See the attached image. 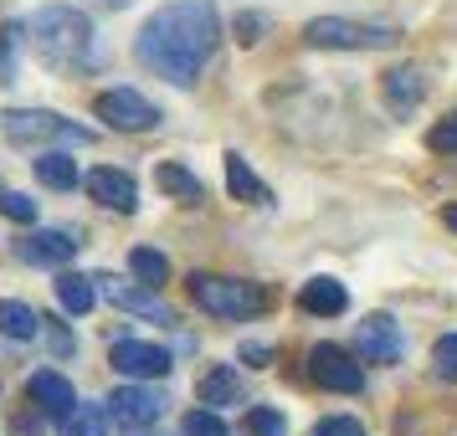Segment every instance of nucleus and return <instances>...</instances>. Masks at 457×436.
<instances>
[{
  "instance_id": "f257e3e1",
  "label": "nucleus",
  "mask_w": 457,
  "mask_h": 436,
  "mask_svg": "<svg viewBox=\"0 0 457 436\" xmlns=\"http://www.w3.org/2000/svg\"><path fill=\"white\" fill-rule=\"evenodd\" d=\"M216 42H221V21H216V5L211 0H170V5H160L139 26L134 57L154 78H165L175 87H190L206 72Z\"/></svg>"
},
{
  "instance_id": "f03ea898",
  "label": "nucleus",
  "mask_w": 457,
  "mask_h": 436,
  "mask_svg": "<svg viewBox=\"0 0 457 436\" xmlns=\"http://www.w3.org/2000/svg\"><path fill=\"white\" fill-rule=\"evenodd\" d=\"M26 42L42 57L46 67L57 72H83V67L98 62V37H93V21L72 5H42L31 21H26Z\"/></svg>"
},
{
  "instance_id": "7ed1b4c3",
  "label": "nucleus",
  "mask_w": 457,
  "mask_h": 436,
  "mask_svg": "<svg viewBox=\"0 0 457 436\" xmlns=\"http://www.w3.org/2000/svg\"><path fill=\"white\" fill-rule=\"evenodd\" d=\"M190 303L206 308L211 318H257L268 313L272 292L262 283H242V277H216V272H190Z\"/></svg>"
},
{
  "instance_id": "20e7f679",
  "label": "nucleus",
  "mask_w": 457,
  "mask_h": 436,
  "mask_svg": "<svg viewBox=\"0 0 457 436\" xmlns=\"http://www.w3.org/2000/svg\"><path fill=\"white\" fill-rule=\"evenodd\" d=\"M303 42L319 46V52H391L401 42L395 26L380 21H350V16H319V21L303 26Z\"/></svg>"
},
{
  "instance_id": "39448f33",
  "label": "nucleus",
  "mask_w": 457,
  "mask_h": 436,
  "mask_svg": "<svg viewBox=\"0 0 457 436\" xmlns=\"http://www.w3.org/2000/svg\"><path fill=\"white\" fill-rule=\"evenodd\" d=\"M0 134L11 144H93V128L72 124L52 108H5L0 113Z\"/></svg>"
},
{
  "instance_id": "423d86ee",
  "label": "nucleus",
  "mask_w": 457,
  "mask_h": 436,
  "mask_svg": "<svg viewBox=\"0 0 457 436\" xmlns=\"http://www.w3.org/2000/svg\"><path fill=\"white\" fill-rule=\"evenodd\" d=\"M93 113L108 128H119V134H149V128L160 124V108L149 103L145 93H134V87H108V93H98L93 98Z\"/></svg>"
},
{
  "instance_id": "0eeeda50",
  "label": "nucleus",
  "mask_w": 457,
  "mask_h": 436,
  "mask_svg": "<svg viewBox=\"0 0 457 436\" xmlns=\"http://www.w3.org/2000/svg\"><path fill=\"white\" fill-rule=\"evenodd\" d=\"M309 374H313V385H324V391H334V395L365 391V370H360V359L345 354L339 344H313L309 350Z\"/></svg>"
},
{
  "instance_id": "6e6552de",
  "label": "nucleus",
  "mask_w": 457,
  "mask_h": 436,
  "mask_svg": "<svg viewBox=\"0 0 457 436\" xmlns=\"http://www.w3.org/2000/svg\"><path fill=\"white\" fill-rule=\"evenodd\" d=\"M108 411H113V421H119V426H129V432H145V426H154V421L165 415V395L149 391V385H119V391L108 395Z\"/></svg>"
},
{
  "instance_id": "1a4fd4ad",
  "label": "nucleus",
  "mask_w": 457,
  "mask_h": 436,
  "mask_svg": "<svg viewBox=\"0 0 457 436\" xmlns=\"http://www.w3.org/2000/svg\"><path fill=\"white\" fill-rule=\"evenodd\" d=\"M108 359H113V370L129 374V380H165L170 374V350L149 344V339H119V344L108 350Z\"/></svg>"
},
{
  "instance_id": "9d476101",
  "label": "nucleus",
  "mask_w": 457,
  "mask_h": 436,
  "mask_svg": "<svg viewBox=\"0 0 457 436\" xmlns=\"http://www.w3.org/2000/svg\"><path fill=\"white\" fill-rule=\"evenodd\" d=\"M354 350H360L365 365H395L401 359V324L391 313H370L354 333Z\"/></svg>"
},
{
  "instance_id": "9b49d317",
  "label": "nucleus",
  "mask_w": 457,
  "mask_h": 436,
  "mask_svg": "<svg viewBox=\"0 0 457 436\" xmlns=\"http://www.w3.org/2000/svg\"><path fill=\"white\" fill-rule=\"evenodd\" d=\"M83 185H87V195H93L98 206L119 210V216H134V210H139V185H134V175H124V169H113V165L87 169Z\"/></svg>"
},
{
  "instance_id": "f8f14e48",
  "label": "nucleus",
  "mask_w": 457,
  "mask_h": 436,
  "mask_svg": "<svg viewBox=\"0 0 457 436\" xmlns=\"http://www.w3.org/2000/svg\"><path fill=\"white\" fill-rule=\"evenodd\" d=\"M26 400H31L42 415H57V421H67V415L78 411V391H72V380L57 374V370L31 374V380H26Z\"/></svg>"
},
{
  "instance_id": "ddd939ff",
  "label": "nucleus",
  "mask_w": 457,
  "mask_h": 436,
  "mask_svg": "<svg viewBox=\"0 0 457 436\" xmlns=\"http://www.w3.org/2000/svg\"><path fill=\"white\" fill-rule=\"evenodd\" d=\"M11 251H16L21 262H31V267H67L72 251H78V242H72L67 231H26V236H16Z\"/></svg>"
},
{
  "instance_id": "4468645a",
  "label": "nucleus",
  "mask_w": 457,
  "mask_h": 436,
  "mask_svg": "<svg viewBox=\"0 0 457 436\" xmlns=\"http://www.w3.org/2000/svg\"><path fill=\"white\" fill-rule=\"evenodd\" d=\"M98 283H104V298L113 303V308H129V313H145V318H160V324H175V313L154 298L160 288H145V283L134 288V283H119V277H98Z\"/></svg>"
},
{
  "instance_id": "2eb2a0df",
  "label": "nucleus",
  "mask_w": 457,
  "mask_h": 436,
  "mask_svg": "<svg viewBox=\"0 0 457 436\" xmlns=\"http://www.w3.org/2000/svg\"><path fill=\"white\" fill-rule=\"evenodd\" d=\"M380 87H386V108H391V113H401V119H406L421 98H427V83H421V72H416V67H395V72H386V78H380Z\"/></svg>"
},
{
  "instance_id": "dca6fc26",
  "label": "nucleus",
  "mask_w": 457,
  "mask_h": 436,
  "mask_svg": "<svg viewBox=\"0 0 457 436\" xmlns=\"http://www.w3.org/2000/svg\"><path fill=\"white\" fill-rule=\"evenodd\" d=\"M195 395H201V406H237L242 400V374H237V365H211L206 374H201V385H195Z\"/></svg>"
},
{
  "instance_id": "f3484780",
  "label": "nucleus",
  "mask_w": 457,
  "mask_h": 436,
  "mask_svg": "<svg viewBox=\"0 0 457 436\" xmlns=\"http://www.w3.org/2000/svg\"><path fill=\"white\" fill-rule=\"evenodd\" d=\"M298 303H303V313L334 318V313H345V308H350V292H345V283H334V277H313V283H303Z\"/></svg>"
},
{
  "instance_id": "a211bd4d",
  "label": "nucleus",
  "mask_w": 457,
  "mask_h": 436,
  "mask_svg": "<svg viewBox=\"0 0 457 436\" xmlns=\"http://www.w3.org/2000/svg\"><path fill=\"white\" fill-rule=\"evenodd\" d=\"M154 185L165 190L170 201H180V206H201V201H206V185H201L186 165H175V160H165V165L154 169Z\"/></svg>"
},
{
  "instance_id": "6ab92c4d",
  "label": "nucleus",
  "mask_w": 457,
  "mask_h": 436,
  "mask_svg": "<svg viewBox=\"0 0 457 436\" xmlns=\"http://www.w3.org/2000/svg\"><path fill=\"white\" fill-rule=\"evenodd\" d=\"M31 169H37V180H42L46 190H72L83 175H78V160L72 154H62V149H46V154H37L31 160Z\"/></svg>"
},
{
  "instance_id": "aec40b11",
  "label": "nucleus",
  "mask_w": 457,
  "mask_h": 436,
  "mask_svg": "<svg viewBox=\"0 0 457 436\" xmlns=\"http://www.w3.org/2000/svg\"><path fill=\"white\" fill-rule=\"evenodd\" d=\"M227 190L237 195V201H247V206H272V190L252 175L242 154H227Z\"/></svg>"
},
{
  "instance_id": "412c9836",
  "label": "nucleus",
  "mask_w": 457,
  "mask_h": 436,
  "mask_svg": "<svg viewBox=\"0 0 457 436\" xmlns=\"http://www.w3.org/2000/svg\"><path fill=\"white\" fill-rule=\"evenodd\" d=\"M98 277H83V272H62L57 277V303H62V313H93V303H98V288H93Z\"/></svg>"
},
{
  "instance_id": "4be33fe9",
  "label": "nucleus",
  "mask_w": 457,
  "mask_h": 436,
  "mask_svg": "<svg viewBox=\"0 0 457 436\" xmlns=\"http://www.w3.org/2000/svg\"><path fill=\"white\" fill-rule=\"evenodd\" d=\"M42 313L31 308V303H16V298H0V333L5 339H37L42 333Z\"/></svg>"
},
{
  "instance_id": "5701e85b",
  "label": "nucleus",
  "mask_w": 457,
  "mask_h": 436,
  "mask_svg": "<svg viewBox=\"0 0 457 436\" xmlns=\"http://www.w3.org/2000/svg\"><path fill=\"white\" fill-rule=\"evenodd\" d=\"M129 272H134L145 288H165L170 283V257L165 251H154V247H134L129 251Z\"/></svg>"
},
{
  "instance_id": "b1692460",
  "label": "nucleus",
  "mask_w": 457,
  "mask_h": 436,
  "mask_svg": "<svg viewBox=\"0 0 457 436\" xmlns=\"http://www.w3.org/2000/svg\"><path fill=\"white\" fill-rule=\"evenodd\" d=\"M62 436H108V411L104 406H83V400H78V411L62 421Z\"/></svg>"
},
{
  "instance_id": "393cba45",
  "label": "nucleus",
  "mask_w": 457,
  "mask_h": 436,
  "mask_svg": "<svg viewBox=\"0 0 457 436\" xmlns=\"http://www.w3.org/2000/svg\"><path fill=\"white\" fill-rule=\"evenodd\" d=\"M247 432L252 436H288V421L272 411V406H252L247 411Z\"/></svg>"
},
{
  "instance_id": "a878e982",
  "label": "nucleus",
  "mask_w": 457,
  "mask_h": 436,
  "mask_svg": "<svg viewBox=\"0 0 457 436\" xmlns=\"http://www.w3.org/2000/svg\"><path fill=\"white\" fill-rule=\"evenodd\" d=\"M0 216H11V221H37V201L31 195H21V190H5L0 185Z\"/></svg>"
},
{
  "instance_id": "bb28decb",
  "label": "nucleus",
  "mask_w": 457,
  "mask_h": 436,
  "mask_svg": "<svg viewBox=\"0 0 457 436\" xmlns=\"http://www.w3.org/2000/svg\"><path fill=\"white\" fill-rule=\"evenodd\" d=\"M432 365L442 380H457V333H442L432 344Z\"/></svg>"
},
{
  "instance_id": "cd10ccee",
  "label": "nucleus",
  "mask_w": 457,
  "mask_h": 436,
  "mask_svg": "<svg viewBox=\"0 0 457 436\" xmlns=\"http://www.w3.org/2000/svg\"><path fill=\"white\" fill-rule=\"evenodd\" d=\"M180 432H186V436H227V421H221V415L206 406V411H190Z\"/></svg>"
},
{
  "instance_id": "c85d7f7f",
  "label": "nucleus",
  "mask_w": 457,
  "mask_h": 436,
  "mask_svg": "<svg viewBox=\"0 0 457 436\" xmlns=\"http://www.w3.org/2000/svg\"><path fill=\"white\" fill-rule=\"evenodd\" d=\"M262 31H268V16H257V11H242V16H237V42L242 46H257Z\"/></svg>"
},
{
  "instance_id": "c756f323",
  "label": "nucleus",
  "mask_w": 457,
  "mask_h": 436,
  "mask_svg": "<svg viewBox=\"0 0 457 436\" xmlns=\"http://www.w3.org/2000/svg\"><path fill=\"white\" fill-rule=\"evenodd\" d=\"M313 436H365V426L354 421V415H329V421H319Z\"/></svg>"
},
{
  "instance_id": "7c9ffc66",
  "label": "nucleus",
  "mask_w": 457,
  "mask_h": 436,
  "mask_svg": "<svg viewBox=\"0 0 457 436\" xmlns=\"http://www.w3.org/2000/svg\"><path fill=\"white\" fill-rule=\"evenodd\" d=\"M427 144H432L436 154H457V113H453V119H442V124L432 128V139H427Z\"/></svg>"
},
{
  "instance_id": "2f4dec72",
  "label": "nucleus",
  "mask_w": 457,
  "mask_h": 436,
  "mask_svg": "<svg viewBox=\"0 0 457 436\" xmlns=\"http://www.w3.org/2000/svg\"><path fill=\"white\" fill-rule=\"evenodd\" d=\"M42 421H46V415H16V421H11V432H16V436H42Z\"/></svg>"
},
{
  "instance_id": "473e14b6",
  "label": "nucleus",
  "mask_w": 457,
  "mask_h": 436,
  "mask_svg": "<svg viewBox=\"0 0 457 436\" xmlns=\"http://www.w3.org/2000/svg\"><path fill=\"white\" fill-rule=\"evenodd\" d=\"M16 37H21V26H5V31H0V52H11ZM0 72H5V83H16V78H11V62H0Z\"/></svg>"
},
{
  "instance_id": "72a5a7b5",
  "label": "nucleus",
  "mask_w": 457,
  "mask_h": 436,
  "mask_svg": "<svg viewBox=\"0 0 457 436\" xmlns=\"http://www.w3.org/2000/svg\"><path fill=\"white\" fill-rule=\"evenodd\" d=\"M242 359H247L252 370H262V365L272 359V350H268V344H242Z\"/></svg>"
},
{
  "instance_id": "f704fd0d",
  "label": "nucleus",
  "mask_w": 457,
  "mask_h": 436,
  "mask_svg": "<svg viewBox=\"0 0 457 436\" xmlns=\"http://www.w3.org/2000/svg\"><path fill=\"white\" fill-rule=\"evenodd\" d=\"M442 221H447V226L457 231V206H447V210H442Z\"/></svg>"
},
{
  "instance_id": "c9c22d12",
  "label": "nucleus",
  "mask_w": 457,
  "mask_h": 436,
  "mask_svg": "<svg viewBox=\"0 0 457 436\" xmlns=\"http://www.w3.org/2000/svg\"><path fill=\"white\" fill-rule=\"evenodd\" d=\"M98 5H104V11H124L129 0H98Z\"/></svg>"
}]
</instances>
